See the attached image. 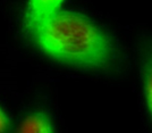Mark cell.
<instances>
[{"mask_svg":"<svg viewBox=\"0 0 152 133\" xmlns=\"http://www.w3.org/2000/svg\"><path fill=\"white\" fill-rule=\"evenodd\" d=\"M31 34L45 55L77 68L110 71L119 60L110 35L86 16L74 12H57Z\"/></svg>","mask_w":152,"mask_h":133,"instance_id":"cell-1","label":"cell"},{"mask_svg":"<svg viewBox=\"0 0 152 133\" xmlns=\"http://www.w3.org/2000/svg\"><path fill=\"white\" fill-rule=\"evenodd\" d=\"M64 0H30L25 15V25L30 33L42 25L58 12Z\"/></svg>","mask_w":152,"mask_h":133,"instance_id":"cell-2","label":"cell"},{"mask_svg":"<svg viewBox=\"0 0 152 133\" xmlns=\"http://www.w3.org/2000/svg\"><path fill=\"white\" fill-rule=\"evenodd\" d=\"M143 79L148 105L152 114V42H148L143 49Z\"/></svg>","mask_w":152,"mask_h":133,"instance_id":"cell-3","label":"cell"},{"mask_svg":"<svg viewBox=\"0 0 152 133\" xmlns=\"http://www.w3.org/2000/svg\"><path fill=\"white\" fill-rule=\"evenodd\" d=\"M19 130L22 132H49L51 131V123L45 115L33 114L23 121Z\"/></svg>","mask_w":152,"mask_h":133,"instance_id":"cell-4","label":"cell"},{"mask_svg":"<svg viewBox=\"0 0 152 133\" xmlns=\"http://www.w3.org/2000/svg\"><path fill=\"white\" fill-rule=\"evenodd\" d=\"M6 127H7V120L6 117H5V115H4V113L0 110V131L6 130Z\"/></svg>","mask_w":152,"mask_h":133,"instance_id":"cell-5","label":"cell"}]
</instances>
